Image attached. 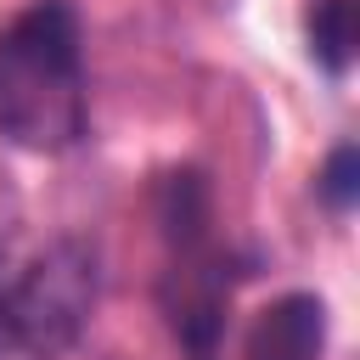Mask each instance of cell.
I'll list each match as a JSON object with an SVG mask.
<instances>
[{"label": "cell", "mask_w": 360, "mask_h": 360, "mask_svg": "<svg viewBox=\"0 0 360 360\" xmlns=\"http://www.w3.org/2000/svg\"><path fill=\"white\" fill-rule=\"evenodd\" d=\"M90 124L84 34L73 6L34 0L0 22V141L34 158L73 152Z\"/></svg>", "instance_id": "1"}, {"label": "cell", "mask_w": 360, "mask_h": 360, "mask_svg": "<svg viewBox=\"0 0 360 360\" xmlns=\"http://www.w3.org/2000/svg\"><path fill=\"white\" fill-rule=\"evenodd\" d=\"M158 231H163V281H158L163 315L191 360H214L225 298H231V270L214 242V208H208V186L197 169L163 174Z\"/></svg>", "instance_id": "2"}, {"label": "cell", "mask_w": 360, "mask_h": 360, "mask_svg": "<svg viewBox=\"0 0 360 360\" xmlns=\"http://www.w3.org/2000/svg\"><path fill=\"white\" fill-rule=\"evenodd\" d=\"M101 253L84 236H56L11 281H0V360H62L96 309Z\"/></svg>", "instance_id": "3"}, {"label": "cell", "mask_w": 360, "mask_h": 360, "mask_svg": "<svg viewBox=\"0 0 360 360\" xmlns=\"http://www.w3.org/2000/svg\"><path fill=\"white\" fill-rule=\"evenodd\" d=\"M326 349V304L315 292H281L248 326L242 360H321Z\"/></svg>", "instance_id": "4"}, {"label": "cell", "mask_w": 360, "mask_h": 360, "mask_svg": "<svg viewBox=\"0 0 360 360\" xmlns=\"http://www.w3.org/2000/svg\"><path fill=\"white\" fill-rule=\"evenodd\" d=\"M309 56L326 73H343L354 62V0H315V11H309Z\"/></svg>", "instance_id": "5"}, {"label": "cell", "mask_w": 360, "mask_h": 360, "mask_svg": "<svg viewBox=\"0 0 360 360\" xmlns=\"http://www.w3.org/2000/svg\"><path fill=\"white\" fill-rule=\"evenodd\" d=\"M315 191H321V202H326V208H338V214H349V208H354V197H360V152H354L349 141L326 158V169L315 174Z\"/></svg>", "instance_id": "6"}]
</instances>
